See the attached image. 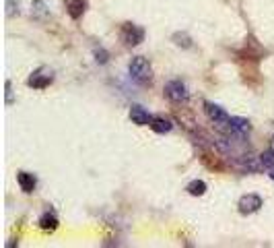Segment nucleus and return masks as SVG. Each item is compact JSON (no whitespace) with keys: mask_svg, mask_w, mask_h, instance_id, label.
Instances as JSON below:
<instances>
[{"mask_svg":"<svg viewBox=\"0 0 274 248\" xmlns=\"http://www.w3.org/2000/svg\"><path fill=\"white\" fill-rule=\"evenodd\" d=\"M260 162H262V166H264V168L274 170V149H272V147H270V149H266V151L260 155Z\"/></svg>","mask_w":274,"mask_h":248,"instance_id":"4468645a","label":"nucleus"},{"mask_svg":"<svg viewBox=\"0 0 274 248\" xmlns=\"http://www.w3.org/2000/svg\"><path fill=\"white\" fill-rule=\"evenodd\" d=\"M58 217L54 215V213H50V211H45L41 217H39V228L43 230V232H54L56 228H58Z\"/></svg>","mask_w":274,"mask_h":248,"instance_id":"9b49d317","label":"nucleus"},{"mask_svg":"<svg viewBox=\"0 0 274 248\" xmlns=\"http://www.w3.org/2000/svg\"><path fill=\"white\" fill-rule=\"evenodd\" d=\"M249 120L247 118H239V116H231V120H229V130L231 132H237V134H245V132H249Z\"/></svg>","mask_w":274,"mask_h":248,"instance_id":"f8f14e48","label":"nucleus"},{"mask_svg":"<svg viewBox=\"0 0 274 248\" xmlns=\"http://www.w3.org/2000/svg\"><path fill=\"white\" fill-rule=\"evenodd\" d=\"M149 126H151L155 132L163 134V132H169V130L173 128V122H171L169 118H165V116H153V120H151Z\"/></svg>","mask_w":274,"mask_h":248,"instance_id":"9d476101","label":"nucleus"},{"mask_svg":"<svg viewBox=\"0 0 274 248\" xmlns=\"http://www.w3.org/2000/svg\"><path fill=\"white\" fill-rule=\"evenodd\" d=\"M270 178H272V180H274V170H272V172H270Z\"/></svg>","mask_w":274,"mask_h":248,"instance_id":"a211bd4d","label":"nucleus"},{"mask_svg":"<svg viewBox=\"0 0 274 248\" xmlns=\"http://www.w3.org/2000/svg\"><path fill=\"white\" fill-rule=\"evenodd\" d=\"M186 190H188L192 196H202L204 192H207V182H202V180H192Z\"/></svg>","mask_w":274,"mask_h":248,"instance_id":"ddd939ff","label":"nucleus"},{"mask_svg":"<svg viewBox=\"0 0 274 248\" xmlns=\"http://www.w3.org/2000/svg\"><path fill=\"white\" fill-rule=\"evenodd\" d=\"M173 39H175L177 46H184V48H190V46H192V39H190L186 33H175Z\"/></svg>","mask_w":274,"mask_h":248,"instance_id":"2eb2a0df","label":"nucleus"},{"mask_svg":"<svg viewBox=\"0 0 274 248\" xmlns=\"http://www.w3.org/2000/svg\"><path fill=\"white\" fill-rule=\"evenodd\" d=\"M272 149H274V137H272Z\"/></svg>","mask_w":274,"mask_h":248,"instance_id":"6ab92c4d","label":"nucleus"},{"mask_svg":"<svg viewBox=\"0 0 274 248\" xmlns=\"http://www.w3.org/2000/svg\"><path fill=\"white\" fill-rule=\"evenodd\" d=\"M130 120L134 124H139V126H149L151 120H153V116L149 114L143 106H132L130 108Z\"/></svg>","mask_w":274,"mask_h":248,"instance_id":"0eeeda50","label":"nucleus"},{"mask_svg":"<svg viewBox=\"0 0 274 248\" xmlns=\"http://www.w3.org/2000/svg\"><path fill=\"white\" fill-rule=\"evenodd\" d=\"M264 205L262 203V196L260 194H243L237 203V207H239V213L243 215H252L256 211H260V207Z\"/></svg>","mask_w":274,"mask_h":248,"instance_id":"39448f33","label":"nucleus"},{"mask_svg":"<svg viewBox=\"0 0 274 248\" xmlns=\"http://www.w3.org/2000/svg\"><path fill=\"white\" fill-rule=\"evenodd\" d=\"M52 81H54V73H52V71L39 69V71H35V73L27 79V85L33 87V89H45L48 85H52Z\"/></svg>","mask_w":274,"mask_h":248,"instance_id":"423d86ee","label":"nucleus"},{"mask_svg":"<svg viewBox=\"0 0 274 248\" xmlns=\"http://www.w3.org/2000/svg\"><path fill=\"white\" fill-rule=\"evenodd\" d=\"M107 58H109V56H107V52H105L103 48L95 50V60H97L99 64H105V62H107Z\"/></svg>","mask_w":274,"mask_h":248,"instance_id":"dca6fc26","label":"nucleus"},{"mask_svg":"<svg viewBox=\"0 0 274 248\" xmlns=\"http://www.w3.org/2000/svg\"><path fill=\"white\" fill-rule=\"evenodd\" d=\"M7 102H11V81H7Z\"/></svg>","mask_w":274,"mask_h":248,"instance_id":"f3484780","label":"nucleus"},{"mask_svg":"<svg viewBox=\"0 0 274 248\" xmlns=\"http://www.w3.org/2000/svg\"><path fill=\"white\" fill-rule=\"evenodd\" d=\"M64 7H66V13L73 19H81L87 9V0H64Z\"/></svg>","mask_w":274,"mask_h":248,"instance_id":"6e6552de","label":"nucleus"},{"mask_svg":"<svg viewBox=\"0 0 274 248\" xmlns=\"http://www.w3.org/2000/svg\"><path fill=\"white\" fill-rule=\"evenodd\" d=\"M128 73L139 85H151L153 81V66L145 56H134L128 64Z\"/></svg>","mask_w":274,"mask_h":248,"instance_id":"f257e3e1","label":"nucleus"},{"mask_svg":"<svg viewBox=\"0 0 274 248\" xmlns=\"http://www.w3.org/2000/svg\"><path fill=\"white\" fill-rule=\"evenodd\" d=\"M204 112H207V116H209L211 122H215V124H219V126H229L231 116L227 114V112H225L221 106L207 102V104H204Z\"/></svg>","mask_w":274,"mask_h":248,"instance_id":"20e7f679","label":"nucleus"},{"mask_svg":"<svg viewBox=\"0 0 274 248\" xmlns=\"http://www.w3.org/2000/svg\"><path fill=\"white\" fill-rule=\"evenodd\" d=\"M120 37L126 46H139V43L145 39V29L134 25V23H124L122 25V31H120Z\"/></svg>","mask_w":274,"mask_h":248,"instance_id":"7ed1b4c3","label":"nucleus"},{"mask_svg":"<svg viewBox=\"0 0 274 248\" xmlns=\"http://www.w3.org/2000/svg\"><path fill=\"white\" fill-rule=\"evenodd\" d=\"M17 182L21 186L23 192H33L35 190V184H37V180L33 174H27V172H19L17 174Z\"/></svg>","mask_w":274,"mask_h":248,"instance_id":"1a4fd4ad","label":"nucleus"},{"mask_svg":"<svg viewBox=\"0 0 274 248\" xmlns=\"http://www.w3.org/2000/svg\"><path fill=\"white\" fill-rule=\"evenodd\" d=\"M165 95H167V100L169 102H173V104H184V102H188V97H190V93H188V87L181 83V81H169L167 85H165Z\"/></svg>","mask_w":274,"mask_h":248,"instance_id":"f03ea898","label":"nucleus"}]
</instances>
